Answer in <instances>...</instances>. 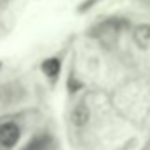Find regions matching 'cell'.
<instances>
[{"label":"cell","instance_id":"6","mask_svg":"<svg viewBox=\"0 0 150 150\" xmlns=\"http://www.w3.org/2000/svg\"><path fill=\"white\" fill-rule=\"evenodd\" d=\"M48 143H50V139H48L46 136H37V138L30 139L21 150H46Z\"/></svg>","mask_w":150,"mask_h":150},{"label":"cell","instance_id":"1","mask_svg":"<svg viewBox=\"0 0 150 150\" xmlns=\"http://www.w3.org/2000/svg\"><path fill=\"white\" fill-rule=\"evenodd\" d=\"M25 97V88L18 83H0V110H6Z\"/></svg>","mask_w":150,"mask_h":150},{"label":"cell","instance_id":"5","mask_svg":"<svg viewBox=\"0 0 150 150\" xmlns=\"http://www.w3.org/2000/svg\"><path fill=\"white\" fill-rule=\"evenodd\" d=\"M41 69H42V72L46 74L48 78L55 80V78L58 76V72H60V60L55 58V57H53V58H46V60L42 62Z\"/></svg>","mask_w":150,"mask_h":150},{"label":"cell","instance_id":"7","mask_svg":"<svg viewBox=\"0 0 150 150\" xmlns=\"http://www.w3.org/2000/svg\"><path fill=\"white\" fill-rule=\"evenodd\" d=\"M0 67H2V64H0Z\"/></svg>","mask_w":150,"mask_h":150},{"label":"cell","instance_id":"2","mask_svg":"<svg viewBox=\"0 0 150 150\" xmlns=\"http://www.w3.org/2000/svg\"><path fill=\"white\" fill-rule=\"evenodd\" d=\"M21 136V129L14 122H6L0 125V145L4 148H13Z\"/></svg>","mask_w":150,"mask_h":150},{"label":"cell","instance_id":"3","mask_svg":"<svg viewBox=\"0 0 150 150\" xmlns=\"http://www.w3.org/2000/svg\"><path fill=\"white\" fill-rule=\"evenodd\" d=\"M132 41L139 50H146L150 46V25L148 23H139L132 30Z\"/></svg>","mask_w":150,"mask_h":150},{"label":"cell","instance_id":"4","mask_svg":"<svg viewBox=\"0 0 150 150\" xmlns=\"http://www.w3.org/2000/svg\"><path fill=\"white\" fill-rule=\"evenodd\" d=\"M88 118H90V111H88V108H87L85 104H78L76 108L72 110V113H71L72 124L78 125V127H83V125L88 122Z\"/></svg>","mask_w":150,"mask_h":150}]
</instances>
